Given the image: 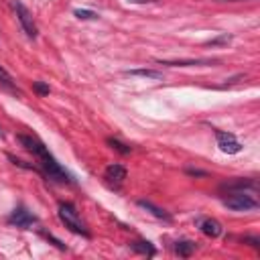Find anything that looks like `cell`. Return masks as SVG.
Segmentation results:
<instances>
[{
    "mask_svg": "<svg viewBox=\"0 0 260 260\" xmlns=\"http://www.w3.org/2000/svg\"><path fill=\"white\" fill-rule=\"evenodd\" d=\"M0 83H4V85H12V75L0 65Z\"/></svg>",
    "mask_w": 260,
    "mask_h": 260,
    "instance_id": "obj_19",
    "label": "cell"
},
{
    "mask_svg": "<svg viewBox=\"0 0 260 260\" xmlns=\"http://www.w3.org/2000/svg\"><path fill=\"white\" fill-rule=\"evenodd\" d=\"M197 228L207 236V238H218L222 236V224L213 218H199L197 220Z\"/></svg>",
    "mask_w": 260,
    "mask_h": 260,
    "instance_id": "obj_8",
    "label": "cell"
},
{
    "mask_svg": "<svg viewBox=\"0 0 260 260\" xmlns=\"http://www.w3.org/2000/svg\"><path fill=\"white\" fill-rule=\"evenodd\" d=\"M187 175H193V177H205L207 173H205V171H199V169H187Z\"/></svg>",
    "mask_w": 260,
    "mask_h": 260,
    "instance_id": "obj_21",
    "label": "cell"
},
{
    "mask_svg": "<svg viewBox=\"0 0 260 260\" xmlns=\"http://www.w3.org/2000/svg\"><path fill=\"white\" fill-rule=\"evenodd\" d=\"M73 14H75L79 20H94V18H98V14H96L94 10H83V8H75Z\"/></svg>",
    "mask_w": 260,
    "mask_h": 260,
    "instance_id": "obj_16",
    "label": "cell"
},
{
    "mask_svg": "<svg viewBox=\"0 0 260 260\" xmlns=\"http://www.w3.org/2000/svg\"><path fill=\"white\" fill-rule=\"evenodd\" d=\"M57 215H59V220L63 222V226L67 228L69 232H73L77 236H83V238H90V232L85 230V226L81 224L79 215H77V209H75L73 203H59Z\"/></svg>",
    "mask_w": 260,
    "mask_h": 260,
    "instance_id": "obj_2",
    "label": "cell"
},
{
    "mask_svg": "<svg viewBox=\"0 0 260 260\" xmlns=\"http://www.w3.org/2000/svg\"><path fill=\"white\" fill-rule=\"evenodd\" d=\"M8 224L16 226V228H31L33 224H37V215H33L29 209L25 207H16L10 215H8Z\"/></svg>",
    "mask_w": 260,
    "mask_h": 260,
    "instance_id": "obj_6",
    "label": "cell"
},
{
    "mask_svg": "<svg viewBox=\"0 0 260 260\" xmlns=\"http://www.w3.org/2000/svg\"><path fill=\"white\" fill-rule=\"evenodd\" d=\"M215 138H218V146L222 153L226 155H236L242 150V144L238 142V138L232 132H222V130H215Z\"/></svg>",
    "mask_w": 260,
    "mask_h": 260,
    "instance_id": "obj_5",
    "label": "cell"
},
{
    "mask_svg": "<svg viewBox=\"0 0 260 260\" xmlns=\"http://www.w3.org/2000/svg\"><path fill=\"white\" fill-rule=\"evenodd\" d=\"M161 65H171V67H185V65H213L215 61H205V59H181V61H163L159 59Z\"/></svg>",
    "mask_w": 260,
    "mask_h": 260,
    "instance_id": "obj_11",
    "label": "cell"
},
{
    "mask_svg": "<svg viewBox=\"0 0 260 260\" xmlns=\"http://www.w3.org/2000/svg\"><path fill=\"white\" fill-rule=\"evenodd\" d=\"M0 136H2V130H0Z\"/></svg>",
    "mask_w": 260,
    "mask_h": 260,
    "instance_id": "obj_25",
    "label": "cell"
},
{
    "mask_svg": "<svg viewBox=\"0 0 260 260\" xmlns=\"http://www.w3.org/2000/svg\"><path fill=\"white\" fill-rule=\"evenodd\" d=\"M244 244H250L252 248H260V240H258V238H244Z\"/></svg>",
    "mask_w": 260,
    "mask_h": 260,
    "instance_id": "obj_20",
    "label": "cell"
},
{
    "mask_svg": "<svg viewBox=\"0 0 260 260\" xmlns=\"http://www.w3.org/2000/svg\"><path fill=\"white\" fill-rule=\"evenodd\" d=\"M108 144H110V148L118 150L120 155H128L130 150H132V146H128V144H122V142H120V140H116V138H108Z\"/></svg>",
    "mask_w": 260,
    "mask_h": 260,
    "instance_id": "obj_15",
    "label": "cell"
},
{
    "mask_svg": "<svg viewBox=\"0 0 260 260\" xmlns=\"http://www.w3.org/2000/svg\"><path fill=\"white\" fill-rule=\"evenodd\" d=\"M138 207H142V209L150 211V213H153L157 220H165V222H171V220H173V215H171L169 211H165L163 207L155 205L153 201H146V199H138Z\"/></svg>",
    "mask_w": 260,
    "mask_h": 260,
    "instance_id": "obj_9",
    "label": "cell"
},
{
    "mask_svg": "<svg viewBox=\"0 0 260 260\" xmlns=\"http://www.w3.org/2000/svg\"><path fill=\"white\" fill-rule=\"evenodd\" d=\"M224 205L232 211H252L258 207V201L246 191H232L228 197H224Z\"/></svg>",
    "mask_w": 260,
    "mask_h": 260,
    "instance_id": "obj_3",
    "label": "cell"
},
{
    "mask_svg": "<svg viewBox=\"0 0 260 260\" xmlns=\"http://www.w3.org/2000/svg\"><path fill=\"white\" fill-rule=\"evenodd\" d=\"M43 236H45V238H47V240H51V242H55V246H57V248H61V250H65V246H63V244H61V242L57 240V238H53L51 234H47V232H43Z\"/></svg>",
    "mask_w": 260,
    "mask_h": 260,
    "instance_id": "obj_22",
    "label": "cell"
},
{
    "mask_svg": "<svg viewBox=\"0 0 260 260\" xmlns=\"http://www.w3.org/2000/svg\"><path fill=\"white\" fill-rule=\"evenodd\" d=\"M195 242L191 240H181V242H175V252L181 256V258H189L193 252H195Z\"/></svg>",
    "mask_w": 260,
    "mask_h": 260,
    "instance_id": "obj_13",
    "label": "cell"
},
{
    "mask_svg": "<svg viewBox=\"0 0 260 260\" xmlns=\"http://www.w3.org/2000/svg\"><path fill=\"white\" fill-rule=\"evenodd\" d=\"M104 179L110 183V185H120L124 179H126V169L118 163H112V165H108L106 171H104Z\"/></svg>",
    "mask_w": 260,
    "mask_h": 260,
    "instance_id": "obj_7",
    "label": "cell"
},
{
    "mask_svg": "<svg viewBox=\"0 0 260 260\" xmlns=\"http://www.w3.org/2000/svg\"><path fill=\"white\" fill-rule=\"evenodd\" d=\"M215 2H242V0H215Z\"/></svg>",
    "mask_w": 260,
    "mask_h": 260,
    "instance_id": "obj_24",
    "label": "cell"
},
{
    "mask_svg": "<svg viewBox=\"0 0 260 260\" xmlns=\"http://www.w3.org/2000/svg\"><path fill=\"white\" fill-rule=\"evenodd\" d=\"M33 90H35L39 96H47V94H49V85L43 83V81H35V83H33Z\"/></svg>",
    "mask_w": 260,
    "mask_h": 260,
    "instance_id": "obj_18",
    "label": "cell"
},
{
    "mask_svg": "<svg viewBox=\"0 0 260 260\" xmlns=\"http://www.w3.org/2000/svg\"><path fill=\"white\" fill-rule=\"evenodd\" d=\"M18 142L23 144L25 150H29V153L39 161V169L41 173L45 175L49 181H57V183H73V175L71 173L65 171L57 161L55 157L47 150V146L43 144L41 140L33 138V136H27V134H18Z\"/></svg>",
    "mask_w": 260,
    "mask_h": 260,
    "instance_id": "obj_1",
    "label": "cell"
},
{
    "mask_svg": "<svg viewBox=\"0 0 260 260\" xmlns=\"http://www.w3.org/2000/svg\"><path fill=\"white\" fill-rule=\"evenodd\" d=\"M126 2H130V4H153L157 0H126Z\"/></svg>",
    "mask_w": 260,
    "mask_h": 260,
    "instance_id": "obj_23",
    "label": "cell"
},
{
    "mask_svg": "<svg viewBox=\"0 0 260 260\" xmlns=\"http://www.w3.org/2000/svg\"><path fill=\"white\" fill-rule=\"evenodd\" d=\"M12 8H14L16 16H18L20 27H23V31L27 33V37H29V39H37L39 31H37V25H35V20H33L31 10H29L23 2H20V0H12Z\"/></svg>",
    "mask_w": 260,
    "mask_h": 260,
    "instance_id": "obj_4",
    "label": "cell"
},
{
    "mask_svg": "<svg viewBox=\"0 0 260 260\" xmlns=\"http://www.w3.org/2000/svg\"><path fill=\"white\" fill-rule=\"evenodd\" d=\"M232 41V35H220V37H215V39H211L207 45H211V47H215V45H228V43Z\"/></svg>",
    "mask_w": 260,
    "mask_h": 260,
    "instance_id": "obj_17",
    "label": "cell"
},
{
    "mask_svg": "<svg viewBox=\"0 0 260 260\" xmlns=\"http://www.w3.org/2000/svg\"><path fill=\"white\" fill-rule=\"evenodd\" d=\"M124 73L134 75V77H146V79H163V73L157 71V69H128Z\"/></svg>",
    "mask_w": 260,
    "mask_h": 260,
    "instance_id": "obj_14",
    "label": "cell"
},
{
    "mask_svg": "<svg viewBox=\"0 0 260 260\" xmlns=\"http://www.w3.org/2000/svg\"><path fill=\"white\" fill-rule=\"evenodd\" d=\"M256 181H252V179H236V181H230V183H224L222 185V189H226L228 193H232V191H256Z\"/></svg>",
    "mask_w": 260,
    "mask_h": 260,
    "instance_id": "obj_10",
    "label": "cell"
},
{
    "mask_svg": "<svg viewBox=\"0 0 260 260\" xmlns=\"http://www.w3.org/2000/svg\"><path fill=\"white\" fill-rule=\"evenodd\" d=\"M130 248H132L136 254H144V256H155V246L150 244L148 240H136V242H130Z\"/></svg>",
    "mask_w": 260,
    "mask_h": 260,
    "instance_id": "obj_12",
    "label": "cell"
}]
</instances>
